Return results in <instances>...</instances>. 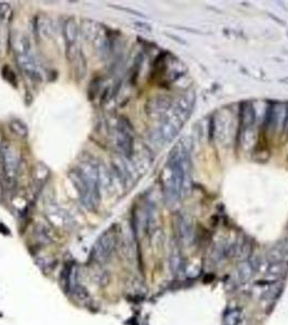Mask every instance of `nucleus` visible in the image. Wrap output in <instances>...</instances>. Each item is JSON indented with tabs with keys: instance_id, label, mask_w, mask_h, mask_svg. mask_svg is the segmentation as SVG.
<instances>
[{
	"instance_id": "1",
	"label": "nucleus",
	"mask_w": 288,
	"mask_h": 325,
	"mask_svg": "<svg viewBox=\"0 0 288 325\" xmlns=\"http://www.w3.org/2000/svg\"><path fill=\"white\" fill-rule=\"evenodd\" d=\"M191 168L190 149L186 140H182L171 151L162 175V190L168 204H176L190 190Z\"/></svg>"
},
{
	"instance_id": "2",
	"label": "nucleus",
	"mask_w": 288,
	"mask_h": 325,
	"mask_svg": "<svg viewBox=\"0 0 288 325\" xmlns=\"http://www.w3.org/2000/svg\"><path fill=\"white\" fill-rule=\"evenodd\" d=\"M98 167L87 160L69 173V179L78 191L81 203L90 211L96 210L101 199Z\"/></svg>"
},
{
	"instance_id": "3",
	"label": "nucleus",
	"mask_w": 288,
	"mask_h": 325,
	"mask_svg": "<svg viewBox=\"0 0 288 325\" xmlns=\"http://www.w3.org/2000/svg\"><path fill=\"white\" fill-rule=\"evenodd\" d=\"M0 161H2L4 182L6 187L13 188L15 182H17L20 160L17 151L12 145L8 143L2 144L0 146Z\"/></svg>"
},
{
	"instance_id": "4",
	"label": "nucleus",
	"mask_w": 288,
	"mask_h": 325,
	"mask_svg": "<svg viewBox=\"0 0 288 325\" xmlns=\"http://www.w3.org/2000/svg\"><path fill=\"white\" fill-rule=\"evenodd\" d=\"M117 237L113 230H107L99 237L97 243L93 246L92 258L98 264H104L112 257L115 251Z\"/></svg>"
},
{
	"instance_id": "5",
	"label": "nucleus",
	"mask_w": 288,
	"mask_h": 325,
	"mask_svg": "<svg viewBox=\"0 0 288 325\" xmlns=\"http://www.w3.org/2000/svg\"><path fill=\"white\" fill-rule=\"evenodd\" d=\"M116 142L124 156L130 157L134 152V130L130 121L120 117L116 127Z\"/></svg>"
},
{
	"instance_id": "6",
	"label": "nucleus",
	"mask_w": 288,
	"mask_h": 325,
	"mask_svg": "<svg viewBox=\"0 0 288 325\" xmlns=\"http://www.w3.org/2000/svg\"><path fill=\"white\" fill-rule=\"evenodd\" d=\"M78 25L73 18L67 19L63 24V36L66 44V56L69 61H73L78 56L76 49V42L78 38Z\"/></svg>"
},
{
	"instance_id": "7",
	"label": "nucleus",
	"mask_w": 288,
	"mask_h": 325,
	"mask_svg": "<svg viewBox=\"0 0 288 325\" xmlns=\"http://www.w3.org/2000/svg\"><path fill=\"white\" fill-rule=\"evenodd\" d=\"M15 60H17V63L21 71L29 77L30 79L37 83H40L43 80V74L39 71V67H38L35 59L30 56V53L18 54V56H15Z\"/></svg>"
},
{
	"instance_id": "8",
	"label": "nucleus",
	"mask_w": 288,
	"mask_h": 325,
	"mask_svg": "<svg viewBox=\"0 0 288 325\" xmlns=\"http://www.w3.org/2000/svg\"><path fill=\"white\" fill-rule=\"evenodd\" d=\"M288 118V107L283 103H277L269 108L267 113V127L282 129L285 127Z\"/></svg>"
},
{
	"instance_id": "9",
	"label": "nucleus",
	"mask_w": 288,
	"mask_h": 325,
	"mask_svg": "<svg viewBox=\"0 0 288 325\" xmlns=\"http://www.w3.org/2000/svg\"><path fill=\"white\" fill-rule=\"evenodd\" d=\"M11 43L15 51V56H18V54L30 53V43L26 35L22 33H15L11 37Z\"/></svg>"
},
{
	"instance_id": "10",
	"label": "nucleus",
	"mask_w": 288,
	"mask_h": 325,
	"mask_svg": "<svg viewBox=\"0 0 288 325\" xmlns=\"http://www.w3.org/2000/svg\"><path fill=\"white\" fill-rule=\"evenodd\" d=\"M240 128H249L254 125L255 123V111L252 103H243L240 107Z\"/></svg>"
},
{
	"instance_id": "11",
	"label": "nucleus",
	"mask_w": 288,
	"mask_h": 325,
	"mask_svg": "<svg viewBox=\"0 0 288 325\" xmlns=\"http://www.w3.org/2000/svg\"><path fill=\"white\" fill-rule=\"evenodd\" d=\"M178 229L179 235H180L182 241L185 243H190L193 238V226L191 219L184 216L181 217V218L179 219Z\"/></svg>"
},
{
	"instance_id": "12",
	"label": "nucleus",
	"mask_w": 288,
	"mask_h": 325,
	"mask_svg": "<svg viewBox=\"0 0 288 325\" xmlns=\"http://www.w3.org/2000/svg\"><path fill=\"white\" fill-rule=\"evenodd\" d=\"M254 274H255V271L249 260H244L237 266L236 277L240 283L248 282L253 277Z\"/></svg>"
},
{
	"instance_id": "13",
	"label": "nucleus",
	"mask_w": 288,
	"mask_h": 325,
	"mask_svg": "<svg viewBox=\"0 0 288 325\" xmlns=\"http://www.w3.org/2000/svg\"><path fill=\"white\" fill-rule=\"evenodd\" d=\"M112 167L114 168V173L116 174L121 182L124 184H126L127 181L130 179V174H129V169L127 168L126 162H125L120 157H116L112 160Z\"/></svg>"
},
{
	"instance_id": "14",
	"label": "nucleus",
	"mask_w": 288,
	"mask_h": 325,
	"mask_svg": "<svg viewBox=\"0 0 288 325\" xmlns=\"http://www.w3.org/2000/svg\"><path fill=\"white\" fill-rule=\"evenodd\" d=\"M288 270V262L285 261H278V262H272L269 264L266 272L267 275L273 280H277L278 277L283 276Z\"/></svg>"
},
{
	"instance_id": "15",
	"label": "nucleus",
	"mask_w": 288,
	"mask_h": 325,
	"mask_svg": "<svg viewBox=\"0 0 288 325\" xmlns=\"http://www.w3.org/2000/svg\"><path fill=\"white\" fill-rule=\"evenodd\" d=\"M170 268L174 274H179L183 270V259L181 254L175 251L170 256Z\"/></svg>"
},
{
	"instance_id": "16",
	"label": "nucleus",
	"mask_w": 288,
	"mask_h": 325,
	"mask_svg": "<svg viewBox=\"0 0 288 325\" xmlns=\"http://www.w3.org/2000/svg\"><path fill=\"white\" fill-rule=\"evenodd\" d=\"M10 129L14 135H17L19 137L24 138L27 136V127L26 125L23 121L19 120V119H14L10 123Z\"/></svg>"
},
{
	"instance_id": "17",
	"label": "nucleus",
	"mask_w": 288,
	"mask_h": 325,
	"mask_svg": "<svg viewBox=\"0 0 288 325\" xmlns=\"http://www.w3.org/2000/svg\"><path fill=\"white\" fill-rule=\"evenodd\" d=\"M242 318H243L242 311L235 309V310H231L227 313L224 322H225V325H240V323H242Z\"/></svg>"
},
{
	"instance_id": "18",
	"label": "nucleus",
	"mask_w": 288,
	"mask_h": 325,
	"mask_svg": "<svg viewBox=\"0 0 288 325\" xmlns=\"http://www.w3.org/2000/svg\"><path fill=\"white\" fill-rule=\"evenodd\" d=\"M77 59H78V66H77V69H76V75L79 79H81L85 76L86 72H87V61H86V59L84 58V54L81 52L78 53Z\"/></svg>"
},
{
	"instance_id": "19",
	"label": "nucleus",
	"mask_w": 288,
	"mask_h": 325,
	"mask_svg": "<svg viewBox=\"0 0 288 325\" xmlns=\"http://www.w3.org/2000/svg\"><path fill=\"white\" fill-rule=\"evenodd\" d=\"M3 76H4V78L11 85H13V86H17L18 85V78H17V75H15V73L12 71V69L8 66V65H5L4 68H3Z\"/></svg>"
},
{
	"instance_id": "20",
	"label": "nucleus",
	"mask_w": 288,
	"mask_h": 325,
	"mask_svg": "<svg viewBox=\"0 0 288 325\" xmlns=\"http://www.w3.org/2000/svg\"><path fill=\"white\" fill-rule=\"evenodd\" d=\"M278 291H279V286L278 285H273L271 286L270 289L267 290V292L263 294V297L268 299V300H272L276 298V296L278 295Z\"/></svg>"
},
{
	"instance_id": "21",
	"label": "nucleus",
	"mask_w": 288,
	"mask_h": 325,
	"mask_svg": "<svg viewBox=\"0 0 288 325\" xmlns=\"http://www.w3.org/2000/svg\"><path fill=\"white\" fill-rule=\"evenodd\" d=\"M0 193H2V180H0Z\"/></svg>"
},
{
	"instance_id": "22",
	"label": "nucleus",
	"mask_w": 288,
	"mask_h": 325,
	"mask_svg": "<svg viewBox=\"0 0 288 325\" xmlns=\"http://www.w3.org/2000/svg\"><path fill=\"white\" fill-rule=\"evenodd\" d=\"M287 123H288V118H287Z\"/></svg>"
}]
</instances>
